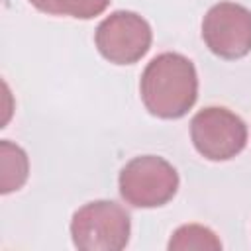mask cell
<instances>
[{
	"label": "cell",
	"mask_w": 251,
	"mask_h": 251,
	"mask_svg": "<svg viewBox=\"0 0 251 251\" xmlns=\"http://www.w3.org/2000/svg\"><path fill=\"white\" fill-rule=\"evenodd\" d=\"M0 171H2V178H0L2 194L20 190L25 184L27 175H29L27 153L20 145L12 143L10 139L0 141Z\"/></svg>",
	"instance_id": "obj_7"
},
{
	"label": "cell",
	"mask_w": 251,
	"mask_h": 251,
	"mask_svg": "<svg viewBox=\"0 0 251 251\" xmlns=\"http://www.w3.org/2000/svg\"><path fill=\"white\" fill-rule=\"evenodd\" d=\"M153 31L145 18L129 10H116L106 16L94 33L100 55L114 65H133L151 47Z\"/></svg>",
	"instance_id": "obj_5"
},
{
	"label": "cell",
	"mask_w": 251,
	"mask_h": 251,
	"mask_svg": "<svg viewBox=\"0 0 251 251\" xmlns=\"http://www.w3.org/2000/svg\"><path fill=\"white\" fill-rule=\"evenodd\" d=\"M139 94L149 114L161 120L182 118L198 98L194 63L173 51L153 57L141 73Z\"/></svg>",
	"instance_id": "obj_1"
},
{
	"label": "cell",
	"mask_w": 251,
	"mask_h": 251,
	"mask_svg": "<svg viewBox=\"0 0 251 251\" xmlns=\"http://www.w3.org/2000/svg\"><path fill=\"white\" fill-rule=\"evenodd\" d=\"M33 8H37L39 12L43 14H49V16H57V10H55V2L53 0H27Z\"/></svg>",
	"instance_id": "obj_10"
},
{
	"label": "cell",
	"mask_w": 251,
	"mask_h": 251,
	"mask_svg": "<svg viewBox=\"0 0 251 251\" xmlns=\"http://www.w3.org/2000/svg\"><path fill=\"white\" fill-rule=\"evenodd\" d=\"M202 39L222 59L245 57L251 51V12L235 2L214 4L202 20Z\"/></svg>",
	"instance_id": "obj_6"
},
{
	"label": "cell",
	"mask_w": 251,
	"mask_h": 251,
	"mask_svg": "<svg viewBox=\"0 0 251 251\" xmlns=\"http://www.w3.org/2000/svg\"><path fill=\"white\" fill-rule=\"evenodd\" d=\"M169 251H220V237L206 226L200 224H184L176 227L169 239Z\"/></svg>",
	"instance_id": "obj_8"
},
{
	"label": "cell",
	"mask_w": 251,
	"mask_h": 251,
	"mask_svg": "<svg viewBox=\"0 0 251 251\" xmlns=\"http://www.w3.org/2000/svg\"><path fill=\"white\" fill-rule=\"evenodd\" d=\"M194 149L208 161H229L247 145V126L231 110L208 106L190 122Z\"/></svg>",
	"instance_id": "obj_4"
},
{
	"label": "cell",
	"mask_w": 251,
	"mask_h": 251,
	"mask_svg": "<svg viewBox=\"0 0 251 251\" xmlns=\"http://www.w3.org/2000/svg\"><path fill=\"white\" fill-rule=\"evenodd\" d=\"M57 16H69L76 20H92L100 16L110 0H53Z\"/></svg>",
	"instance_id": "obj_9"
},
{
	"label": "cell",
	"mask_w": 251,
	"mask_h": 251,
	"mask_svg": "<svg viewBox=\"0 0 251 251\" xmlns=\"http://www.w3.org/2000/svg\"><path fill=\"white\" fill-rule=\"evenodd\" d=\"M118 188L126 204L133 208H159L176 194L178 173L159 155H139L122 167Z\"/></svg>",
	"instance_id": "obj_3"
},
{
	"label": "cell",
	"mask_w": 251,
	"mask_h": 251,
	"mask_svg": "<svg viewBox=\"0 0 251 251\" xmlns=\"http://www.w3.org/2000/svg\"><path fill=\"white\" fill-rule=\"evenodd\" d=\"M131 218L114 200H92L71 220L73 245L80 251H122L129 243Z\"/></svg>",
	"instance_id": "obj_2"
}]
</instances>
